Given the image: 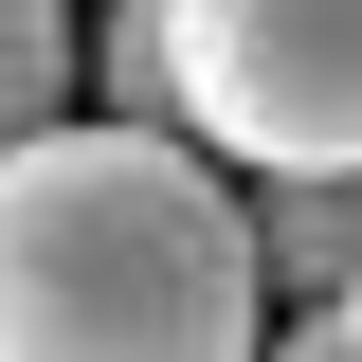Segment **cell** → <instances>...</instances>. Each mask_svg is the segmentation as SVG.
I'll return each mask as SVG.
<instances>
[{
  "label": "cell",
  "instance_id": "3",
  "mask_svg": "<svg viewBox=\"0 0 362 362\" xmlns=\"http://www.w3.org/2000/svg\"><path fill=\"white\" fill-rule=\"evenodd\" d=\"M254 254H272V272H308V290H344V272H362V163L254 181Z\"/></svg>",
  "mask_w": 362,
  "mask_h": 362
},
{
  "label": "cell",
  "instance_id": "4",
  "mask_svg": "<svg viewBox=\"0 0 362 362\" xmlns=\"http://www.w3.org/2000/svg\"><path fill=\"white\" fill-rule=\"evenodd\" d=\"M73 90V0H0V145Z\"/></svg>",
  "mask_w": 362,
  "mask_h": 362
},
{
  "label": "cell",
  "instance_id": "1",
  "mask_svg": "<svg viewBox=\"0 0 362 362\" xmlns=\"http://www.w3.org/2000/svg\"><path fill=\"white\" fill-rule=\"evenodd\" d=\"M272 326L254 199L163 109H37L0 145V362H218Z\"/></svg>",
  "mask_w": 362,
  "mask_h": 362
},
{
  "label": "cell",
  "instance_id": "6",
  "mask_svg": "<svg viewBox=\"0 0 362 362\" xmlns=\"http://www.w3.org/2000/svg\"><path fill=\"white\" fill-rule=\"evenodd\" d=\"M308 344H344V362H362V272H344V290L308 308Z\"/></svg>",
  "mask_w": 362,
  "mask_h": 362
},
{
  "label": "cell",
  "instance_id": "2",
  "mask_svg": "<svg viewBox=\"0 0 362 362\" xmlns=\"http://www.w3.org/2000/svg\"><path fill=\"white\" fill-rule=\"evenodd\" d=\"M163 127L235 181L362 163V0H163Z\"/></svg>",
  "mask_w": 362,
  "mask_h": 362
},
{
  "label": "cell",
  "instance_id": "5",
  "mask_svg": "<svg viewBox=\"0 0 362 362\" xmlns=\"http://www.w3.org/2000/svg\"><path fill=\"white\" fill-rule=\"evenodd\" d=\"M109 109H163V0H109Z\"/></svg>",
  "mask_w": 362,
  "mask_h": 362
}]
</instances>
